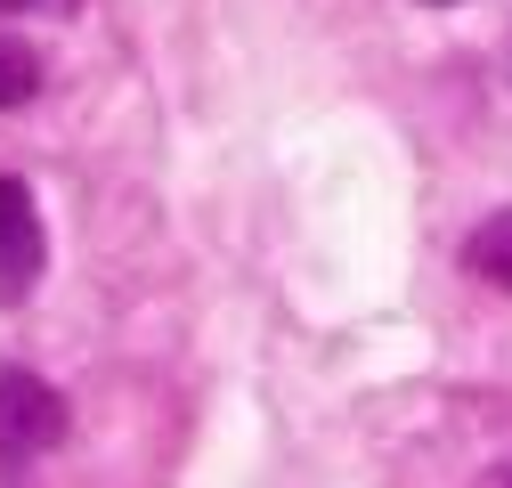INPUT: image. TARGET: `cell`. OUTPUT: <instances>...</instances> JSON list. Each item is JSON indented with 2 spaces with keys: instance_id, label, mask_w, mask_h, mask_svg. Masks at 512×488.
<instances>
[{
  "instance_id": "1",
  "label": "cell",
  "mask_w": 512,
  "mask_h": 488,
  "mask_svg": "<svg viewBox=\"0 0 512 488\" xmlns=\"http://www.w3.org/2000/svg\"><path fill=\"white\" fill-rule=\"evenodd\" d=\"M41 261H49V236H41V212H33V188L0 171V310L41 285Z\"/></svg>"
},
{
  "instance_id": "2",
  "label": "cell",
  "mask_w": 512,
  "mask_h": 488,
  "mask_svg": "<svg viewBox=\"0 0 512 488\" xmlns=\"http://www.w3.org/2000/svg\"><path fill=\"white\" fill-rule=\"evenodd\" d=\"M57 440H66V399H57L41 375L9 366V375H0V448L9 456H41Z\"/></svg>"
},
{
  "instance_id": "3",
  "label": "cell",
  "mask_w": 512,
  "mask_h": 488,
  "mask_svg": "<svg viewBox=\"0 0 512 488\" xmlns=\"http://www.w3.org/2000/svg\"><path fill=\"white\" fill-rule=\"evenodd\" d=\"M464 261H472L488 285H512V212H496V220H480V228H472Z\"/></svg>"
},
{
  "instance_id": "4",
  "label": "cell",
  "mask_w": 512,
  "mask_h": 488,
  "mask_svg": "<svg viewBox=\"0 0 512 488\" xmlns=\"http://www.w3.org/2000/svg\"><path fill=\"white\" fill-rule=\"evenodd\" d=\"M41 90V57L25 49V41H9V33H0V114H9V106H25Z\"/></svg>"
},
{
  "instance_id": "5",
  "label": "cell",
  "mask_w": 512,
  "mask_h": 488,
  "mask_svg": "<svg viewBox=\"0 0 512 488\" xmlns=\"http://www.w3.org/2000/svg\"><path fill=\"white\" fill-rule=\"evenodd\" d=\"M0 9H33V0H0Z\"/></svg>"
},
{
  "instance_id": "6",
  "label": "cell",
  "mask_w": 512,
  "mask_h": 488,
  "mask_svg": "<svg viewBox=\"0 0 512 488\" xmlns=\"http://www.w3.org/2000/svg\"><path fill=\"white\" fill-rule=\"evenodd\" d=\"M439 9H447V0H439Z\"/></svg>"
}]
</instances>
